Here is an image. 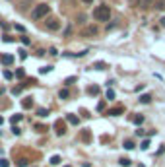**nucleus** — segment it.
<instances>
[{"mask_svg": "<svg viewBox=\"0 0 165 167\" xmlns=\"http://www.w3.org/2000/svg\"><path fill=\"white\" fill-rule=\"evenodd\" d=\"M93 18H95L97 21H109V18H111V8H109L107 4L97 6V8L93 10Z\"/></svg>", "mask_w": 165, "mask_h": 167, "instance_id": "1", "label": "nucleus"}, {"mask_svg": "<svg viewBox=\"0 0 165 167\" xmlns=\"http://www.w3.org/2000/svg\"><path fill=\"white\" fill-rule=\"evenodd\" d=\"M49 12H51L49 4H39V6H35V8H33V12H31V18H33L35 21H37V20H41V18L49 16Z\"/></svg>", "mask_w": 165, "mask_h": 167, "instance_id": "2", "label": "nucleus"}, {"mask_svg": "<svg viewBox=\"0 0 165 167\" xmlns=\"http://www.w3.org/2000/svg\"><path fill=\"white\" fill-rule=\"evenodd\" d=\"M45 27H47L49 31H56V29L60 27V21L56 20V18H49V20H47V24H45Z\"/></svg>", "mask_w": 165, "mask_h": 167, "instance_id": "3", "label": "nucleus"}, {"mask_svg": "<svg viewBox=\"0 0 165 167\" xmlns=\"http://www.w3.org/2000/svg\"><path fill=\"white\" fill-rule=\"evenodd\" d=\"M97 33H99L97 25H88V27H84V31H82V35H84V37H95Z\"/></svg>", "mask_w": 165, "mask_h": 167, "instance_id": "4", "label": "nucleus"}, {"mask_svg": "<svg viewBox=\"0 0 165 167\" xmlns=\"http://www.w3.org/2000/svg\"><path fill=\"white\" fill-rule=\"evenodd\" d=\"M54 128H56V134L62 136L64 132H66V122H64V121H56L54 122Z\"/></svg>", "mask_w": 165, "mask_h": 167, "instance_id": "5", "label": "nucleus"}, {"mask_svg": "<svg viewBox=\"0 0 165 167\" xmlns=\"http://www.w3.org/2000/svg\"><path fill=\"white\" fill-rule=\"evenodd\" d=\"M123 113H124L123 107H113V109H109V113H107V115H111V117H119V115H123Z\"/></svg>", "mask_w": 165, "mask_h": 167, "instance_id": "6", "label": "nucleus"}, {"mask_svg": "<svg viewBox=\"0 0 165 167\" xmlns=\"http://www.w3.org/2000/svg\"><path fill=\"white\" fill-rule=\"evenodd\" d=\"M0 60H2V64H6V66H8V64L14 62V56H12V55H2V56H0Z\"/></svg>", "mask_w": 165, "mask_h": 167, "instance_id": "7", "label": "nucleus"}, {"mask_svg": "<svg viewBox=\"0 0 165 167\" xmlns=\"http://www.w3.org/2000/svg\"><path fill=\"white\" fill-rule=\"evenodd\" d=\"M21 107L24 109H31L33 107V97H25L24 101H21Z\"/></svg>", "mask_w": 165, "mask_h": 167, "instance_id": "8", "label": "nucleus"}, {"mask_svg": "<svg viewBox=\"0 0 165 167\" xmlns=\"http://www.w3.org/2000/svg\"><path fill=\"white\" fill-rule=\"evenodd\" d=\"M66 121L70 122V125H78V122H80V119H78L76 115H72V113H68V115H66Z\"/></svg>", "mask_w": 165, "mask_h": 167, "instance_id": "9", "label": "nucleus"}, {"mask_svg": "<svg viewBox=\"0 0 165 167\" xmlns=\"http://www.w3.org/2000/svg\"><path fill=\"white\" fill-rule=\"evenodd\" d=\"M130 121L134 122V125H142V122H144V117H142V115H132Z\"/></svg>", "mask_w": 165, "mask_h": 167, "instance_id": "10", "label": "nucleus"}, {"mask_svg": "<svg viewBox=\"0 0 165 167\" xmlns=\"http://www.w3.org/2000/svg\"><path fill=\"white\" fill-rule=\"evenodd\" d=\"M150 101H152V95H150V93H144V95H140V103H144V105H148Z\"/></svg>", "mask_w": 165, "mask_h": 167, "instance_id": "11", "label": "nucleus"}, {"mask_svg": "<svg viewBox=\"0 0 165 167\" xmlns=\"http://www.w3.org/2000/svg\"><path fill=\"white\" fill-rule=\"evenodd\" d=\"M88 93H89V95H97V93H99V86H89Z\"/></svg>", "mask_w": 165, "mask_h": 167, "instance_id": "12", "label": "nucleus"}, {"mask_svg": "<svg viewBox=\"0 0 165 167\" xmlns=\"http://www.w3.org/2000/svg\"><path fill=\"white\" fill-rule=\"evenodd\" d=\"M119 163L123 165V167H130V163H132V161H130L128 157H120V159H119Z\"/></svg>", "mask_w": 165, "mask_h": 167, "instance_id": "13", "label": "nucleus"}, {"mask_svg": "<svg viewBox=\"0 0 165 167\" xmlns=\"http://www.w3.org/2000/svg\"><path fill=\"white\" fill-rule=\"evenodd\" d=\"M82 140H84V142H89V140H91L89 130H84V132H82Z\"/></svg>", "mask_w": 165, "mask_h": 167, "instance_id": "14", "label": "nucleus"}, {"mask_svg": "<svg viewBox=\"0 0 165 167\" xmlns=\"http://www.w3.org/2000/svg\"><path fill=\"white\" fill-rule=\"evenodd\" d=\"M91 68H95V70H105V68H107V64H105V62H95Z\"/></svg>", "mask_w": 165, "mask_h": 167, "instance_id": "15", "label": "nucleus"}, {"mask_svg": "<svg viewBox=\"0 0 165 167\" xmlns=\"http://www.w3.org/2000/svg\"><path fill=\"white\" fill-rule=\"evenodd\" d=\"M68 95H70L68 90H60V91H59V97H60V99H68Z\"/></svg>", "mask_w": 165, "mask_h": 167, "instance_id": "16", "label": "nucleus"}, {"mask_svg": "<svg viewBox=\"0 0 165 167\" xmlns=\"http://www.w3.org/2000/svg\"><path fill=\"white\" fill-rule=\"evenodd\" d=\"M37 115H39V117H47V115H49V109H45V107L37 109Z\"/></svg>", "mask_w": 165, "mask_h": 167, "instance_id": "17", "label": "nucleus"}, {"mask_svg": "<svg viewBox=\"0 0 165 167\" xmlns=\"http://www.w3.org/2000/svg\"><path fill=\"white\" fill-rule=\"evenodd\" d=\"M154 2H155V0H142V4H140V6H142V8H150V6H152Z\"/></svg>", "mask_w": 165, "mask_h": 167, "instance_id": "18", "label": "nucleus"}, {"mask_svg": "<svg viewBox=\"0 0 165 167\" xmlns=\"http://www.w3.org/2000/svg\"><path fill=\"white\" fill-rule=\"evenodd\" d=\"M21 119H24V115H14V117H12V121H10V122H12V125H16V122H20Z\"/></svg>", "mask_w": 165, "mask_h": 167, "instance_id": "19", "label": "nucleus"}, {"mask_svg": "<svg viewBox=\"0 0 165 167\" xmlns=\"http://www.w3.org/2000/svg\"><path fill=\"white\" fill-rule=\"evenodd\" d=\"M123 146H124L126 150H134V142H132V140H126V142L123 144Z\"/></svg>", "mask_w": 165, "mask_h": 167, "instance_id": "20", "label": "nucleus"}, {"mask_svg": "<svg viewBox=\"0 0 165 167\" xmlns=\"http://www.w3.org/2000/svg\"><path fill=\"white\" fill-rule=\"evenodd\" d=\"M16 78H25V70L24 68H18L16 70Z\"/></svg>", "mask_w": 165, "mask_h": 167, "instance_id": "21", "label": "nucleus"}, {"mask_svg": "<svg viewBox=\"0 0 165 167\" xmlns=\"http://www.w3.org/2000/svg\"><path fill=\"white\" fill-rule=\"evenodd\" d=\"M60 163V156H53L51 157V165H59Z\"/></svg>", "mask_w": 165, "mask_h": 167, "instance_id": "22", "label": "nucleus"}, {"mask_svg": "<svg viewBox=\"0 0 165 167\" xmlns=\"http://www.w3.org/2000/svg\"><path fill=\"white\" fill-rule=\"evenodd\" d=\"M76 80H78L76 76H70V78H66V80H64V84H66V86H70V84H74Z\"/></svg>", "mask_w": 165, "mask_h": 167, "instance_id": "23", "label": "nucleus"}, {"mask_svg": "<svg viewBox=\"0 0 165 167\" xmlns=\"http://www.w3.org/2000/svg\"><path fill=\"white\" fill-rule=\"evenodd\" d=\"M155 6H157L159 10H165V0H157V2H155Z\"/></svg>", "mask_w": 165, "mask_h": 167, "instance_id": "24", "label": "nucleus"}, {"mask_svg": "<svg viewBox=\"0 0 165 167\" xmlns=\"http://www.w3.org/2000/svg\"><path fill=\"white\" fill-rule=\"evenodd\" d=\"M20 41L24 43V45H29V43H31V41H29V37H24V35H21V37H20Z\"/></svg>", "mask_w": 165, "mask_h": 167, "instance_id": "25", "label": "nucleus"}, {"mask_svg": "<svg viewBox=\"0 0 165 167\" xmlns=\"http://www.w3.org/2000/svg\"><path fill=\"white\" fill-rule=\"evenodd\" d=\"M0 167H10V161L8 159H0Z\"/></svg>", "mask_w": 165, "mask_h": 167, "instance_id": "26", "label": "nucleus"}, {"mask_svg": "<svg viewBox=\"0 0 165 167\" xmlns=\"http://www.w3.org/2000/svg\"><path fill=\"white\" fill-rule=\"evenodd\" d=\"M107 99H115V91L113 90H107Z\"/></svg>", "mask_w": 165, "mask_h": 167, "instance_id": "27", "label": "nucleus"}, {"mask_svg": "<svg viewBox=\"0 0 165 167\" xmlns=\"http://www.w3.org/2000/svg\"><path fill=\"white\" fill-rule=\"evenodd\" d=\"M142 150H148L150 148V140H144V142H142V146H140Z\"/></svg>", "mask_w": 165, "mask_h": 167, "instance_id": "28", "label": "nucleus"}, {"mask_svg": "<svg viewBox=\"0 0 165 167\" xmlns=\"http://www.w3.org/2000/svg\"><path fill=\"white\" fill-rule=\"evenodd\" d=\"M53 66H45V68H41V74H47V72H51Z\"/></svg>", "mask_w": 165, "mask_h": 167, "instance_id": "29", "label": "nucleus"}, {"mask_svg": "<svg viewBox=\"0 0 165 167\" xmlns=\"http://www.w3.org/2000/svg\"><path fill=\"white\" fill-rule=\"evenodd\" d=\"M4 78L10 80V78H12V72H10V70H4Z\"/></svg>", "mask_w": 165, "mask_h": 167, "instance_id": "30", "label": "nucleus"}, {"mask_svg": "<svg viewBox=\"0 0 165 167\" xmlns=\"http://www.w3.org/2000/svg\"><path fill=\"white\" fill-rule=\"evenodd\" d=\"M20 91H21V88H20V86H18V88H14V90H12V93H14V95H20Z\"/></svg>", "mask_w": 165, "mask_h": 167, "instance_id": "31", "label": "nucleus"}, {"mask_svg": "<svg viewBox=\"0 0 165 167\" xmlns=\"http://www.w3.org/2000/svg\"><path fill=\"white\" fill-rule=\"evenodd\" d=\"M2 41H4V43H12L14 39H12V37H8V35H4V37H2Z\"/></svg>", "mask_w": 165, "mask_h": 167, "instance_id": "32", "label": "nucleus"}, {"mask_svg": "<svg viewBox=\"0 0 165 167\" xmlns=\"http://www.w3.org/2000/svg\"><path fill=\"white\" fill-rule=\"evenodd\" d=\"M18 167H27V161H25V159H21V161H18Z\"/></svg>", "mask_w": 165, "mask_h": 167, "instance_id": "33", "label": "nucleus"}, {"mask_svg": "<svg viewBox=\"0 0 165 167\" xmlns=\"http://www.w3.org/2000/svg\"><path fill=\"white\" fill-rule=\"evenodd\" d=\"M103 109H105V101H101V103L97 105V111H103Z\"/></svg>", "mask_w": 165, "mask_h": 167, "instance_id": "34", "label": "nucleus"}, {"mask_svg": "<svg viewBox=\"0 0 165 167\" xmlns=\"http://www.w3.org/2000/svg\"><path fill=\"white\" fill-rule=\"evenodd\" d=\"M12 132H14V134H16V136H20V132H21V130H20L18 126H14V128H12Z\"/></svg>", "mask_w": 165, "mask_h": 167, "instance_id": "35", "label": "nucleus"}, {"mask_svg": "<svg viewBox=\"0 0 165 167\" xmlns=\"http://www.w3.org/2000/svg\"><path fill=\"white\" fill-rule=\"evenodd\" d=\"M130 4L132 6H140V0H130Z\"/></svg>", "mask_w": 165, "mask_h": 167, "instance_id": "36", "label": "nucleus"}, {"mask_svg": "<svg viewBox=\"0 0 165 167\" xmlns=\"http://www.w3.org/2000/svg\"><path fill=\"white\" fill-rule=\"evenodd\" d=\"M82 2H84V4H91V2H93V0H82Z\"/></svg>", "mask_w": 165, "mask_h": 167, "instance_id": "37", "label": "nucleus"}, {"mask_svg": "<svg viewBox=\"0 0 165 167\" xmlns=\"http://www.w3.org/2000/svg\"><path fill=\"white\" fill-rule=\"evenodd\" d=\"M159 21H161V25H163V27H165V18H161V20H159Z\"/></svg>", "mask_w": 165, "mask_h": 167, "instance_id": "38", "label": "nucleus"}, {"mask_svg": "<svg viewBox=\"0 0 165 167\" xmlns=\"http://www.w3.org/2000/svg\"><path fill=\"white\" fill-rule=\"evenodd\" d=\"M4 91H6V90H4V88H0V95H2V93H4Z\"/></svg>", "mask_w": 165, "mask_h": 167, "instance_id": "39", "label": "nucleus"}, {"mask_svg": "<svg viewBox=\"0 0 165 167\" xmlns=\"http://www.w3.org/2000/svg\"><path fill=\"white\" fill-rule=\"evenodd\" d=\"M2 122H4V119H2V117H0V125H2Z\"/></svg>", "mask_w": 165, "mask_h": 167, "instance_id": "40", "label": "nucleus"}, {"mask_svg": "<svg viewBox=\"0 0 165 167\" xmlns=\"http://www.w3.org/2000/svg\"><path fill=\"white\" fill-rule=\"evenodd\" d=\"M66 167H68V165H66Z\"/></svg>", "mask_w": 165, "mask_h": 167, "instance_id": "41", "label": "nucleus"}]
</instances>
